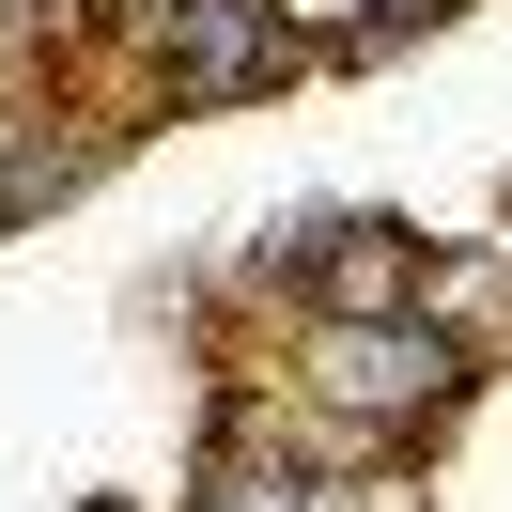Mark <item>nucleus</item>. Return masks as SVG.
I'll return each mask as SVG.
<instances>
[{
  "mask_svg": "<svg viewBox=\"0 0 512 512\" xmlns=\"http://www.w3.org/2000/svg\"><path fill=\"white\" fill-rule=\"evenodd\" d=\"M311 388L342 419H419L450 388V342H435V311H373V326H326L311 342Z\"/></svg>",
  "mask_w": 512,
  "mask_h": 512,
  "instance_id": "1",
  "label": "nucleus"
},
{
  "mask_svg": "<svg viewBox=\"0 0 512 512\" xmlns=\"http://www.w3.org/2000/svg\"><path fill=\"white\" fill-rule=\"evenodd\" d=\"M280 78V16L264 0H187L171 16V94H264Z\"/></svg>",
  "mask_w": 512,
  "mask_h": 512,
  "instance_id": "2",
  "label": "nucleus"
},
{
  "mask_svg": "<svg viewBox=\"0 0 512 512\" xmlns=\"http://www.w3.org/2000/svg\"><path fill=\"white\" fill-rule=\"evenodd\" d=\"M311 295H326V326H373V311H419V264H404V233H326L311 249Z\"/></svg>",
  "mask_w": 512,
  "mask_h": 512,
  "instance_id": "3",
  "label": "nucleus"
},
{
  "mask_svg": "<svg viewBox=\"0 0 512 512\" xmlns=\"http://www.w3.org/2000/svg\"><path fill=\"white\" fill-rule=\"evenodd\" d=\"M218 512H311V481H218Z\"/></svg>",
  "mask_w": 512,
  "mask_h": 512,
  "instance_id": "4",
  "label": "nucleus"
}]
</instances>
